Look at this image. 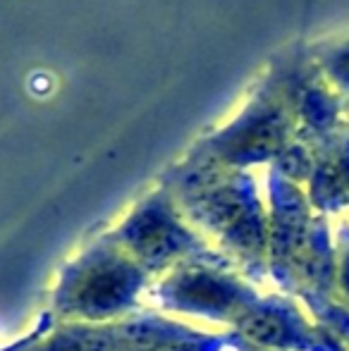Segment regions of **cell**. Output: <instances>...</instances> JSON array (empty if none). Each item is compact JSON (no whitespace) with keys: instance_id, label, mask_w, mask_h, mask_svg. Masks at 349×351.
<instances>
[{"instance_id":"1","label":"cell","mask_w":349,"mask_h":351,"mask_svg":"<svg viewBox=\"0 0 349 351\" xmlns=\"http://www.w3.org/2000/svg\"><path fill=\"white\" fill-rule=\"evenodd\" d=\"M130 294V275L125 268L108 265L101 268L86 280L84 289L80 294V304L86 313H106L117 308Z\"/></svg>"},{"instance_id":"2","label":"cell","mask_w":349,"mask_h":351,"mask_svg":"<svg viewBox=\"0 0 349 351\" xmlns=\"http://www.w3.org/2000/svg\"><path fill=\"white\" fill-rule=\"evenodd\" d=\"M242 332L258 344H275L282 337V323L268 313H254L244 318Z\"/></svg>"}]
</instances>
